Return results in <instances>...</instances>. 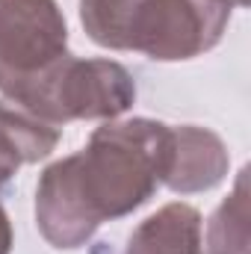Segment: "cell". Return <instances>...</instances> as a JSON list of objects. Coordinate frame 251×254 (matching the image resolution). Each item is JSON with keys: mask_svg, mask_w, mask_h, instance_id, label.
Segmentation results:
<instances>
[{"mask_svg": "<svg viewBox=\"0 0 251 254\" xmlns=\"http://www.w3.org/2000/svg\"><path fill=\"white\" fill-rule=\"evenodd\" d=\"M172 125L157 119L104 122L86 148L51 163L36 187V225L54 249H80L95 231L130 216L163 187Z\"/></svg>", "mask_w": 251, "mask_h": 254, "instance_id": "1", "label": "cell"}, {"mask_svg": "<svg viewBox=\"0 0 251 254\" xmlns=\"http://www.w3.org/2000/svg\"><path fill=\"white\" fill-rule=\"evenodd\" d=\"M231 21L216 0H80L86 36L110 51H136L157 63H184L213 51Z\"/></svg>", "mask_w": 251, "mask_h": 254, "instance_id": "2", "label": "cell"}, {"mask_svg": "<svg viewBox=\"0 0 251 254\" xmlns=\"http://www.w3.org/2000/svg\"><path fill=\"white\" fill-rule=\"evenodd\" d=\"M136 104V80L116 60H80L68 54L18 104L27 113L63 127L68 122H116Z\"/></svg>", "mask_w": 251, "mask_h": 254, "instance_id": "3", "label": "cell"}, {"mask_svg": "<svg viewBox=\"0 0 251 254\" xmlns=\"http://www.w3.org/2000/svg\"><path fill=\"white\" fill-rule=\"evenodd\" d=\"M68 24L57 0H0V95L21 104L68 57Z\"/></svg>", "mask_w": 251, "mask_h": 254, "instance_id": "4", "label": "cell"}, {"mask_svg": "<svg viewBox=\"0 0 251 254\" xmlns=\"http://www.w3.org/2000/svg\"><path fill=\"white\" fill-rule=\"evenodd\" d=\"M231 154L219 133L198 125L172 127V160L163 187L178 195H195L219 187L228 175Z\"/></svg>", "mask_w": 251, "mask_h": 254, "instance_id": "5", "label": "cell"}, {"mask_svg": "<svg viewBox=\"0 0 251 254\" xmlns=\"http://www.w3.org/2000/svg\"><path fill=\"white\" fill-rule=\"evenodd\" d=\"M125 254H204L201 213L184 201L160 207L133 228Z\"/></svg>", "mask_w": 251, "mask_h": 254, "instance_id": "6", "label": "cell"}, {"mask_svg": "<svg viewBox=\"0 0 251 254\" xmlns=\"http://www.w3.org/2000/svg\"><path fill=\"white\" fill-rule=\"evenodd\" d=\"M60 127L27 113L12 101H0V142L18 157L21 166L39 163L60 145Z\"/></svg>", "mask_w": 251, "mask_h": 254, "instance_id": "7", "label": "cell"}, {"mask_svg": "<svg viewBox=\"0 0 251 254\" xmlns=\"http://www.w3.org/2000/svg\"><path fill=\"white\" fill-rule=\"evenodd\" d=\"M249 169L237 175L234 192L216 207L207 225V254H249Z\"/></svg>", "mask_w": 251, "mask_h": 254, "instance_id": "8", "label": "cell"}, {"mask_svg": "<svg viewBox=\"0 0 251 254\" xmlns=\"http://www.w3.org/2000/svg\"><path fill=\"white\" fill-rule=\"evenodd\" d=\"M18 169H21L18 157H15V154H12V151L0 142V190H3V187H6L15 175H18Z\"/></svg>", "mask_w": 251, "mask_h": 254, "instance_id": "9", "label": "cell"}, {"mask_svg": "<svg viewBox=\"0 0 251 254\" xmlns=\"http://www.w3.org/2000/svg\"><path fill=\"white\" fill-rule=\"evenodd\" d=\"M12 246H15V231H12L6 207L0 204V254H12Z\"/></svg>", "mask_w": 251, "mask_h": 254, "instance_id": "10", "label": "cell"}, {"mask_svg": "<svg viewBox=\"0 0 251 254\" xmlns=\"http://www.w3.org/2000/svg\"><path fill=\"white\" fill-rule=\"evenodd\" d=\"M216 3H222V6H228V9H234V6H237V9H246V6H249V0H216Z\"/></svg>", "mask_w": 251, "mask_h": 254, "instance_id": "11", "label": "cell"}]
</instances>
